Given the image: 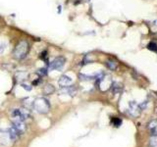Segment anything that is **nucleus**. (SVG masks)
<instances>
[{"instance_id": "1", "label": "nucleus", "mask_w": 157, "mask_h": 147, "mask_svg": "<svg viewBox=\"0 0 157 147\" xmlns=\"http://www.w3.org/2000/svg\"><path fill=\"white\" fill-rule=\"evenodd\" d=\"M28 51H29V43L25 40H22L17 44L16 47H15L13 51V56L15 59L22 60V59H24L27 56Z\"/></svg>"}, {"instance_id": "2", "label": "nucleus", "mask_w": 157, "mask_h": 147, "mask_svg": "<svg viewBox=\"0 0 157 147\" xmlns=\"http://www.w3.org/2000/svg\"><path fill=\"white\" fill-rule=\"evenodd\" d=\"M33 106L40 114H47L49 110H50V104H49L48 100L43 97H39L34 99Z\"/></svg>"}, {"instance_id": "3", "label": "nucleus", "mask_w": 157, "mask_h": 147, "mask_svg": "<svg viewBox=\"0 0 157 147\" xmlns=\"http://www.w3.org/2000/svg\"><path fill=\"white\" fill-rule=\"evenodd\" d=\"M65 63H66V59L64 58L63 56H59V57H56L50 63V66H49V68L52 69V70L60 71L61 69L64 67V65H65Z\"/></svg>"}, {"instance_id": "4", "label": "nucleus", "mask_w": 157, "mask_h": 147, "mask_svg": "<svg viewBox=\"0 0 157 147\" xmlns=\"http://www.w3.org/2000/svg\"><path fill=\"white\" fill-rule=\"evenodd\" d=\"M13 143H14V142L12 141L11 137H10L9 131L0 130V144L9 147L10 145L13 144Z\"/></svg>"}, {"instance_id": "5", "label": "nucleus", "mask_w": 157, "mask_h": 147, "mask_svg": "<svg viewBox=\"0 0 157 147\" xmlns=\"http://www.w3.org/2000/svg\"><path fill=\"white\" fill-rule=\"evenodd\" d=\"M59 85H60L62 88L63 87H68V86H71L73 85V78L71 77H68V76H62L60 77V80L58 81Z\"/></svg>"}, {"instance_id": "6", "label": "nucleus", "mask_w": 157, "mask_h": 147, "mask_svg": "<svg viewBox=\"0 0 157 147\" xmlns=\"http://www.w3.org/2000/svg\"><path fill=\"white\" fill-rule=\"evenodd\" d=\"M13 126L20 132V134H23L27 130V126L25 125L24 121H13Z\"/></svg>"}, {"instance_id": "7", "label": "nucleus", "mask_w": 157, "mask_h": 147, "mask_svg": "<svg viewBox=\"0 0 157 147\" xmlns=\"http://www.w3.org/2000/svg\"><path fill=\"white\" fill-rule=\"evenodd\" d=\"M9 134H10V137H11V139H12V141L13 142H16L19 138H20V132L15 129L14 126H12V127H10L9 129Z\"/></svg>"}, {"instance_id": "8", "label": "nucleus", "mask_w": 157, "mask_h": 147, "mask_svg": "<svg viewBox=\"0 0 157 147\" xmlns=\"http://www.w3.org/2000/svg\"><path fill=\"white\" fill-rule=\"evenodd\" d=\"M148 130L150 131L151 135H156L157 134V121L153 120L148 124Z\"/></svg>"}, {"instance_id": "9", "label": "nucleus", "mask_w": 157, "mask_h": 147, "mask_svg": "<svg viewBox=\"0 0 157 147\" xmlns=\"http://www.w3.org/2000/svg\"><path fill=\"white\" fill-rule=\"evenodd\" d=\"M54 91H55V88H54V86L51 85H47L43 88V92L45 93V94H47V95L48 94H52Z\"/></svg>"}, {"instance_id": "10", "label": "nucleus", "mask_w": 157, "mask_h": 147, "mask_svg": "<svg viewBox=\"0 0 157 147\" xmlns=\"http://www.w3.org/2000/svg\"><path fill=\"white\" fill-rule=\"evenodd\" d=\"M106 66L109 68L110 70L114 71L117 69V63L115 61H113V60H107L106 61Z\"/></svg>"}, {"instance_id": "11", "label": "nucleus", "mask_w": 157, "mask_h": 147, "mask_svg": "<svg viewBox=\"0 0 157 147\" xmlns=\"http://www.w3.org/2000/svg\"><path fill=\"white\" fill-rule=\"evenodd\" d=\"M149 145L151 147H157V134L151 135L150 139H149Z\"/></svg>"}, {"instance_id": "12", "label": "nucleus", "mask_w": 157, "mask_h": 147, "mask_svg": "<svg viewBox=\"0 0 157 147\" xmlns=\"http://www.w3.org/2000/svg\"><path fill=\"white\" fill-rule=\"evenodd\" d=\"M37 75H39L40 77H44L47 75V69L46 68H41L39 69V70L37 71Z\"/></svg>"}, {"instance_id": "13", "label": "nucleus", "mask_w": 157, "mask_h": 147, "mask_svg": "<svg viewBox=\"0 0 157 147\" xmlns=\"http://www.w3.org/2000/svg\"><path fill=\"white\" fill-rule=\"evenodd\" d=\"M112 123H113V125H114L115 126H120V125L122 124V121L119 119V118H113Z\"/></svg>"}, {"instance_id": "14", "label": "nucleus", "mask_w": 157, "mask_h": 147, "mask_svg": "<svg viewBox=\"0 0 157 147\" xmlns=\"http://www.w3.org/2000/svg\"><path fill=\"white\" fill-rule=\"evenodd\" d=\"M147 48L150 49V50H153V51H157V44L154 42H150L148 45H147Z\"/></svg>"}, {"instance_id": "15", "label": "nucleus", "mask_w": 157, "mask_h": 147, "mask_svg": "<svg viewBox=\"0 0 157 147\" xmlns=\"http://www.w3.org/2000/svg\"><path fill=\"white\" fill-rule=\"evenodd\" d=\"M113 89H114L113 91L117 93L122 89V86H121V85H119V83H114V85H113Z\"/></svg>"}, {"instance_id": "16", "label": "nucleus", "mask_w": 157, "mask_h": 147, "mask_svg": "<svg viewBox=\"0 0 157 147\" xmlns=\"http://www.w3.org/2000/svg\"><path fill=\"white\" fill-rule=\"evenodd\" d=\"M80 77L81 80H85V81H90V80H92V78H95V77H90V76H86V75H80Z\"/></svg>"}, {"instance_id": "17", "label": "nucleus", "mask_w": 157, "mask_h": 147, "mask_svg": "<svg viewBox=\"0 0 157 147\" xmlns=\"http://www.w3.org/2000/svg\"><path fill=\"white\" fill-rule=\"evenodd\" d=\"M5 48H6V44H5L4 42L0 43V54H1L5 50Z\"/></svg>"}, {"instance_id": "18", "label": "nucleus", "mask_w": 157, "mask_h": 147, "mask_svg": "<svg viewBox=\"0 0 157 147\" xmlns=\"http://www.w3.org/2000/svg\"><path fill=\"white\" fill-rule=\"evenodd\" d=\"M21 86H23L25 89L26 90H31L32 89V86L31 85H25V83H22L21 85Z\"/></svg>"}]
</instances>
